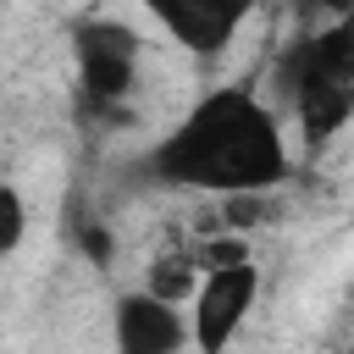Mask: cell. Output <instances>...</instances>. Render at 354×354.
Segmentation results:
<instances>
[{
	"mask_svg": "<svg viewBox=\"0 0 354 354\" xmlns=\"http://www.w3.org/2000/svg\"><path fill=\"white\" fill-rule=\"evenodd\" d=\"M194 343L188 332V310L149 293V288H133L116 299L111 310V348L116 354H183Z\"/></svg>",
	"mask_w": 354,
	"mask_h": 354,
	"instance_id": "8992f818",
	"label": "cell"
},
{
	"mask_svg": "<svg viewBox=\"0 0 354 354\" xmlns=\"http://www.w3.org/2000/svg\"><path fill=\"white\" fill-rule=\"evenodd\" d=\"M271 221H282V194L271 188V194H227V199H216V232H238V238H249L254 227H271Z\"/></svg>",
	"mask_w": 354,
	"mask_h": 354,
	"instance_id": "ba28073f",
	"label": "cell"
},
{
	"mask_svg": "<svg viewBox=\"0 0 354 354\" xmlns=\"http://www.w3.org/2000/svg\"><path fill=\"white\" fill-rule=\"evenodd\" d=\"M144 171L166 188L188 194H271L288 183L293 155L282 133V111L266 105L254 88H210L199 94L171 133L155 138L144 155Z\"/></svg>",
	"mask_w": 354,
	"mask_h": 354,
	"instance_id": "6da1fadb",
	"label": "cell"
},
{
	"mask_svg": "<svg viewBox=\"0 0 354 354\" xmlns=\"http://www.w3.org/2000/svg\"><path fill=\"white\" fill-rule=\"evenodd\" d=\"M332 28H337V33H343V44H348V50H354V6H348V11H343V17H337V22H332Z\"/></svg>",
	"mask_w": 354,
	"mask_h": 354,
	"instance_id": "7c38bea8",
	"label": "cell"
},
{
	"mask_svg": "<svg viewBox=\"0 0 354 354\" xmlns=\"http://www.w3.org/2000/svg\"><path fill=\"white\" fill-rule=\"evenodd\" d=\"M28 238V199L17 183H0V260H11Z\"/></svg>",
	"mask_w": 354,
	"mask_h": 354,
	"instance_id": "9c48e42d",
	"label": "cell"
},
{
	"mask_svg": "<svg viewBox=\"0 0 354 354\" xmlns=\"http://www.w3.org/2000/svg\"><path fill=\"white\" fill-rule=\"evenodd\" d=\"M288 6H299L304 17H315V11H321V17H332V22H337V17H343L354 0H288Z\"/></svg>",
	"mask_w": 354,
	"mask_h": 354,
	"instance_id": "8fae6325",
	"label": "cell"
},
{
	"mask_svg": "<svg viewBox=\"0 0 354 354\" xmlns=\"http://www.w3.org/2000/svg\"><path fill=\"white\" fill-rule=\"evenodd\" d=\"M199 282H205V266H199L194 249H160L149 260V277H144V288L160 293V299H171V304H194Z\"/></svg>",
	"mask_w": 354,
	"mask_h": 354,
	"instance_id": "52a82bcc",
	"label": "cell"
},
{
	"mask_svg": "<svg viewBox=\"0 0 354 354\" xmlns=\"http://www.w3.org/2000/svg\"><path fill=\"white\" fill-rule=\"evenodd\" d=\"M277 100L299 122L310 149H321L343 133V122L354 116V50L343 44V33L332 22H315L310 33H299L282 50Z\"/></svg>",
	"mask_w": 354,
	"mask_h": 354,
	"instance_id": "7a4b0ae2",
	"label": "cell"
},
{
	"mask_svg": "<svg viewBox=\"0 0 354 354\" xmlns=\"http://www.w3.org/2000/svg\"><path fill=\"white\" fill-rule=\"evenodd\" d=\"M254 304H260V266H254V260L205 271V282H199V293H194V304H188L194 348H199V354H227Z\"/></svg>",
	"mask_w": 354,
	"mask_h": 354,
	"instance_id": "277c9868",
	"label": "cell"
},
{
	"mask_svg": "<svg viewBox=\"0 0 354 354\" xmlns=\"http://www.w3.org/2000/svg\"><path fill=\"white\" fill-rule=\"evenodd\" d=\"M72 243L88 254V266H111V254H116V238H111V227H105V221H94V216L72 221Z\"/></svg>",
	"mask_w": 354,
	"mask_h": 354,
	"instance_id": "30bf717a",
	"label": "cell"
},
{
	"mask_svg": "<svg viewBox=\"0 0 354 354\" xmlns=\"http://www.w3.org/2000/svg\"><path fill=\"white\" fill-rule=\"evenodd\" d=\"M138 6L160 22V33L177 50H188L199 61H216L249 28V17H254L260 0H138Z\"/></svg>",
	"mask_w": 354,
	"mask_h": 354,
	"instance_id": "5b68a950",
	"label": "cell"
},
{
	"mask_svg": "<svg viewBox=\"0 0 354 354\" xmlns=\"http://www.w3.org/2000/svg\"><path fill=\"white\" fill-rule=\"evenodd\" d=\"M77 100L88 116H116L138 88V33L116 17H83L72 28Z\"/></svg>",
	"mask_w": 354,
	"mask_h": 354,
	"instance_id": "3957f363",
	"label": "cell"
}]
</instances>
